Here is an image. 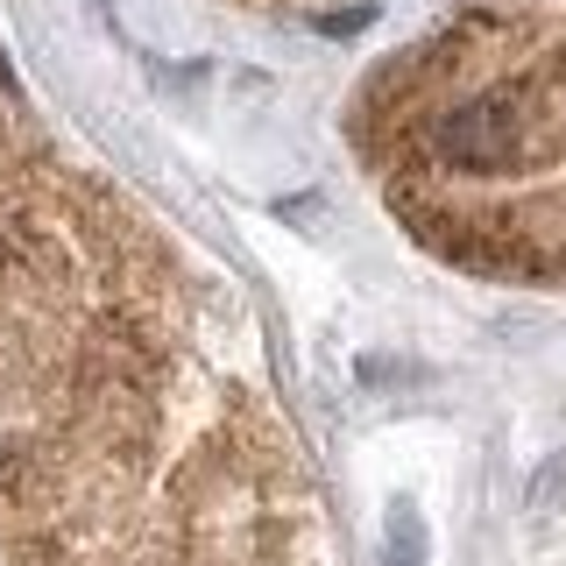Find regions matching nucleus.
Segmentation results:
<instances>
[{"label":"nucleus","mask_w":566,"mask_h":566,"mask_svg":"<svg viewBox=\"0 0 566 566\" xmlns=\"http://www.w3.org/2000/svg\"><path fill=\"white\" fill-rule=\"evenodd\" d=\"M389 566H418V524H411V510H397V538H389Z\"/></svg>","instance_id":"1"}]
</instances>
